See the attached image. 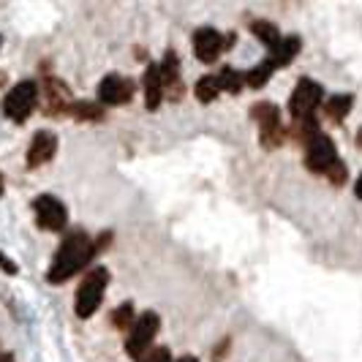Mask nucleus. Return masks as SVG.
Instances as JSON below:
<instances>
[{"instance_id": "f257e3e1", "label": "nucleus", "mask_w": 362, "mask_h": 362, "mask_svg": "<svg viewBox=\"0 0 362 362\" xmlns=\"http://www.w3.org/2000/svg\"><path fill=\"white\" fill-rule=\"evenodd\" d=\"M95 256H98L95 240L85 229H69L63 235V243H60V248H57V254L52 259V267L47 272V281L54 284V286L66 284L76 272L85 270Z\"/></svg>"}, {"instance_id": "f03ea898", "label": "nucleus", "mask_w": 362, "mask_h": 362, "mask_svg": "<svg viewBox=\"0 0 362 362\" xmlns=\"http://www.w3.org/2000/svg\"><path fill=\"white\" fill-rule=\"evenodd\" d=\"M107 286H109L107 267H93V270H88V275L82 278V284L76 289V303H74V310H76L79 319H90L93 313L101 308Z\"/></svg>"}, {"instance_id": "7ed1b4c3", "label": "nucleus", "mask_w": 362, "mask_h": 362, "mask_svg": "<svg viewBox=\"0 0 362 362\" xmlns=\"http://www.w3.org/2000/svg\"><path fill=\"white\" fill-rule=\"evenodd\" d=\"M38 85L33 82V79H25V82H19V85H14L11 90L6 93V98H3V115L11 120V123H17V126H22V123H28L30 120V115L38 109Z\"/></svg>"}, {"instance_id": "20e7f679", "label": "nucleus", "mask_w": 362, "mask_h": 362, "mask_svg": "<svg viewBox=\"0 0 362 362\" xmlns=\"http://www.w3.org/2000/svg\"><path fill=\"white\" fill-rule=\"evenodd\" d=\"M158 327H161V319H158V313H153V310H145L142 316H136V322L128 329V338H126L128 357L142 360L147 351L153 349V341H156V335H158Z\"/></svg>"}, {"instance_id": "39448f33", "label": "nucleus", "mask_w": 362, "mask_h": 362, "mask_svg": "<svg viewBox=\"0 0 362 362\" xmlns=\"http://www.w3.org/2000/svg\"><path fill=\"white\" fill-rule=\"evenodd\" d=\"M325 98V90L319 82H313L308 76H303L297 82L294 93L289 95V115L291 120H305V117H316V109Z\"/></svg>"}, {"instance_id": "423d86ee", "label": "nucleus", "mask_w": 362, "mask_h": 362, "mask_svg": "<svg viewBox=\"0 0 362 362\" xmlns=\"http://www.w3.org/2000/svg\"><path fill=\"white\" fill-rule=\"evenodd\" d=\"M38 95H44V115H47V117H60V115H66L69 107L74 104L71 88H69L63 79L52 76V74L44 76V82H41V88H38Z\"/></svg>"}, {"instance_id": "0eeeda50", "label": "nucleus", "mask_w": 362, "mask_h": 362, "mask_svg": "<svg viewBox=\"0 0 362 362\" xmlns=\"http://www.w3.org/2000/svg\"><path fill=\"white\" fill-rule=\"evenodd\" d=\"M33 213H36L38 229H44V232H63L66 223H69L66 204L57 199V197H52V194H41L33 202Z\"/></svg>"}, {"instance_id": "6e6552de", "label": "nucleus", "mask_w": 362, "mask_h": 362, "mask_svg": "<svg viewBox=\"0 0 362 362\" xmlns=\"http://www.w3.org/2000/svg\"><path fill=\"white\" fill-rule=\"evenodd\" d=\"M232 44H235V33L221 36L216 28H199L194 33V54L202 63H216L223 49H232Z\"/></svg>"}, {"instance_id": "1a4fd4ad", "label": "nucleus", "mask_w": 362, "mask_h": 362, "mask_svg": "<svg viewBox=\"0 0 362 362\" xmlns=\"http://www.w3.org/2000/svg\"><path fill=\"white\" fill-rule=\"evenodd\" d=\"M335 161H338V150L327 134H316L305 145V166L313 175H327V169Z\"/></svg>"}, {"instance_id": "9d476101", "label": "nucleus", "mask_w": 362, "mask_h": 362, "mask_svg": "<svg viewBox=\"0 0 362 362\" xmlns=\"http://www.w3.org/2000/svg\"><path fill=\"white\" fill-rule=\"evenodd\" d=\"M134 93H136L134 79H126L120 74H109L98 85V104L101 107H123L134 98Z\"/></svg>"}, {"instance_id": "9b49d317", "label": "nucleus", "mask_w": 362, "mask_h": 362, "mask_svg": "<svg viewBox=\"0 0 362 362\" xmlns=\"http://www.w3.org/2000/svg\"><path fill=\"white\" fill-rule=\"evenodd\" d=\"M158 74H161V85H163V98L169 101H180L185 95V85L180 79V57L175 49L163 54V60L158 63Z\"/></svg>"}, {"instance_id": "f8f14e48", "label": "nucleus", "mask_w": 362, "mask_h": 362, "mask_svg": "<svg viewBox=\"0 0 362 362\" xmlns=\"http://www.w3.org/2000/svg\"><path fill=\"white\" fill-rule=\"evenodd\" d=\"M57 153V136L52 131H38L33 136V142L28 147V166L30 169H38L44 163H49Z\"/></svg>"}, {"instance_id": "ddd939ff", "label": "nucleus", "mask_w": 362, "mask_h": 362, "mask_svg": "<svg viewBox=\"0 0 362 362\" xmlns=\"http://www.w3.org/2000/svg\"><path fill=\"white\" fill-rule=\"evenodd\" d=\"M300 49H303V41H300V36H281V41H278V44L270 49L272 66H275V69L289 66L291 60L300 54Z\"/></svg>"}, {"instance_id": "4468645a", "label": "nucleus", "mask_w": 362, "mask_h": 362, "mask_svg": "<svg viewBox=\"0 0 362 362\" xmlns=\"http://www.w3.org/2000/svg\"><path fill=\"white\" fill-rule=\"evenodd\" d=\"M163 101V85H161V74H158V63H150L145 71V107L150 112L161 107Z\"/></svg>"}, {"instance_id": "2eb2a0df", "label": "nucleus", "mask_w": 362, "mask_h": 362, "mask_svg": "<svg viewBox=\"0 0 362 362\" xmlns=\"http://www.w3.org/2000/svg\"><path fill=\"white\" fill-rule=\"evenodd\" d=\"M275 74V66H272V60H262V63H256L251 71L243 74V85L248 88V90H262L267 82H270V76Z\"/></svg>"}, {"instance_id": "dca6fc26", "label": "nucleus", "mask_w": 362, "mask_h": 362, "mask_svg": "<svg viewBox=\"0 0 362 362\" xmlns=\"http://www.w3.org/2000/svg\"><path fill=\"white\" fill-rule=\"evenodd\" d=\"M66 115L79 123H98V120H104V107L95 101H74Z\"/></svg>"}, {"instance_id": "f3484780", "label": "nucleus", "mask_w": 362, "mask_h": 362, "mask_svg": "<svg viewBox=\"0 0 362 362\" xmlns=\"http://www.w3.org/2000/svg\"><path fill=\"white\" fill-rule=\"evenodd\" d=\"M251 115H254V120L259 123V131H270V128L284 126V123H281V112H278V107H275V104H270V101L256 104Z\"/></svg>"}, {"instance_id": "a211bd4d", "label": "nucleus", "mask_w": 362, "mask_h": 362, "mask_svg": "<svg viewBox=\"0 0 362 362\" xmlns=\"http://www.w3.org/2000/svg\"><path fill=\"white\" fill-rule=\"evenodd\" d=\"M351 107H354L351 95H332V98H327L325 115L332 123H344L346 117H349V112H351Z\"/></svg>"}, {"instance_id": "6ab92c4d", "label": "nucleus", "mask_w": 362, "mask_h": 362, "mask_svg": "<svg viewBox=\"0 0 362 362\" xmlns=\"http://www.w3.org/2000/svg\"><path fill=\"white\" fill-rule=\"evenodd\" d=\"M251 33H254L267 49H272V47L281 41V33H278L275 22H270V19H254V22H251Z\"/></svg>"}, {"instance_id": "aec40b11", "label": "nucleus", "mask_w": 362, "mask_h": 362, "mask_svg": "<svg viewBox=\"0 0 362 362\" xmlns=\"http://www.w3.org/2000/svg\"><path fill=\"white\" fill-rule=\"evenodd\" d=\"M216 79H218L221 93L226 90V93H232V95H237V93L245 88V85H243V71H237L232 66H223V69L216 74Z\"/></svg>"}, {"instance_id": "412c9836", "label": "nucleus", "mask_w": 362, "mask_h": 362, "mask_svg": "<svg viewBox=\"0 0 362 362\" xmlns=\"http://www.w3.org/2000/svg\"><path fill=\"white\" fill-rule=\"evenodd\" d=\"M109 322L115 329H120V332H128L134 322H136V310H134V303H123V305H117V308L109 313Z\"/></svg>"}, {"instance_id": "4be33fe9", "label": "nucleus", "mask_w": 362, "mask_h": 362, "mask_svg": "<svg viewBox=\"0 0 362 362\" xmlns=\"http://www.w3.org/2000/svg\"><path fill=\"white\" fill-rule=\"evenodd\" d=\"M194 93H197V101L199 104H213L218 95H221V88H218V79L216 76H199V82H197V88H194Z\"/></svg>"}, {"instance_id": "5701e85b", "label": "nucleus", "mask_w": 362, "mask_h": 362, "mask_svg": "<svg viewBox=\"0 0 362 362\" xmlns=\"http://www.w3.org/2000/svg\"><path fill=\"white\" fill-rule=\"evenodd\" d=\"M346 175H349V172H346V163L341 161V158H338V161L332 163V166H329V169H327V180L332 182V185H344L346 182Z\"/></svg>"}, {"instance_id": "b1692460", "label": "nucleus", "mask_w": 362, "mask_h": 362, "mask_svg": "<svg viewBox=\"0 0 362 362\" xmlns=\"http://www.w3.org/2000/svg\"><path fill=\"white\" fill-rule=\"evenodd\" d=\"M139 362H172V354L166 346H158V349H150Z\"/></svg>"}, {"instance_id": "393cba45", "label": "nucleus", "mask_w": 362, "mask_h": 362, "mask_svg": "<svg viewBox=\"0 0 362 362\" xmlns=\"http://www.w3.org/2000/svg\"><path fill=\"white\" fill-rule=\"evenodd\" d=\"M223 354H229V338H226V341H221V344L216 346V351H213V360L221 362V360H223Z\"/></svg>"}, {"instance_id": "a878e982", "label": "nucleus", "mask_w": 362, "mask_h": 362, "mask_svg": "<svg viewBox=\"0 0 362 362\" xmlns=\"http://www.w3.org/2000/svg\"><path fill=\"white\" fill-rule=\"evenodd\" d=\"M0 267L8 272V275H17V264H11V259L6 254H0Z\"/></svg>"}, {"instance_id": "bb28decb", "label": "nucleus", "mask_w": 362, "mask_h": 362, "mask_svg": "<svg viewBox=\"0 0 362 362\" xmlns=\"http://www.w3.org/2000/svg\"><path fill=\"white\" fill-rule=\"evenodd\" d=\"M354 197L362 199V175H357V182H354Z\"/></svg>"}, {"instance_id": "cd10ccee", "label": "nucleus", "mask_w": 362, "mask_h": 362, "mask_svg": "<svg viewBox=\"0 0 362 362\" xmlns=\"http://www.w3.org/2000/svg\"><path fill=\"white\" fill-rule=\"evenodd\" d=\"M175 362H199L197 357H191V354H185V357H180V360H175Z\"/></svg>"}, {"instance_id": "c85d7f7f", "label": "nucleus", "mask_w": 362, "mask_h": 362, "mask_svg": "<svg viewBox=\"0 0 362 362\" xmlns=\"http://www.w3.org/2000/svg\"><path fill=\"white\" fill-rule=\"evenodd\" d=\"M3 191H6V182H3V172H0V197H3Z\"/></svg>"}, {"instance_id": "c756f323", "label": "nucleus", "mask_w": 362, "mask_h": 362, "mask_svg": "<svg viewBox=\"0 0 362 362\" xmlns=\"http://www.w3.org/2000/svg\"><path fill=\"white\" fill-rule=\"evenodd\" d=\"M357 147H362V128L357 131Z\"/></svg>"}, {"instance_id": "7c9ffc66", "label": "nucleus", "mask_w": 362, "mask_h": 362, "mask_svg": "<svg viewBox=\"0 0 362 362\" xmlns=\"http://www.w3.org/2000/svg\"><path fill=\"white\" fill-rule=\"evenodd\" d=\"M0 44H3V38H0Z\"/></svg>"}]
</instances>
